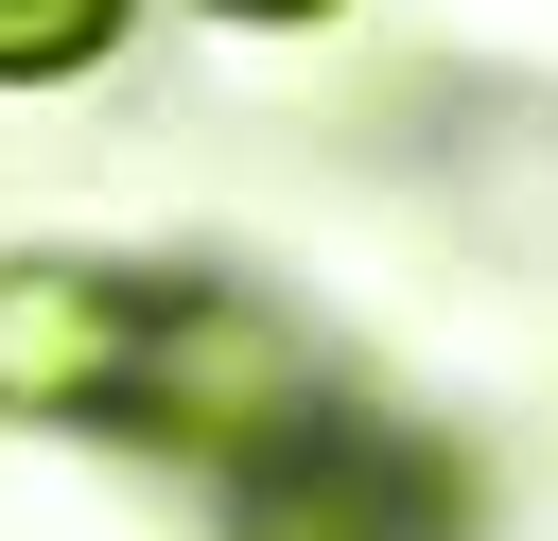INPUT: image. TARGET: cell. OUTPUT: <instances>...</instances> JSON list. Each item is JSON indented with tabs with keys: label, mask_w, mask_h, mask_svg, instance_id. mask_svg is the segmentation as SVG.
Masks as SVG:
<instances>
[{
	"label": "cell",
	"mask_w": 558,
	"mask_h": 541,
	"mask_svg": "<svg viewBox=\"0 0 558 541\" xmlns=\"http://www.w3.org/2000/svg\"><path fill=\"white\" fill-rule=\"evenodd\" d=\"M105 419H140V436H174V454H227V471H279V454L314 436L296 349H279L244 297H140V366H122Z\"/></svg>",
	"instance_id": "1"
},
{
	"label": "cell",
	"mask_w": 558,
	"mask_h": 541,
	"mask_svg": "<svg viewBox=\"0 0 558 541\" xmlns=\"http://www.w3.org/2000/svg\"><path fill=\"white\" fill-rule=\"evenodd\" d=\"M140 297H157V279L0 262V401H17V419H105L122 366H140Z\"/></svg>",
	"instance_id": "2"
},
{
	"label": "cell",
	"mask_w": 558,
	"mask_h": 541,
	"mask_svg": "<svg viewBox=\"0 0 558 541\" xmlns=\"http://www.w3.org/2000/svg\"><path fill=\"white\" fill-rule=\"evenodd\" d=\"M244 541H418V489L384 471V454H279L262 489H244Z\"/></svg>",
	"instance_id": "3"
},
{
	"label": "cell",
	"mask_w": 558,
	"mask_h": 541,
	"mask_svg": "<svg viewBox=\"0 0 558 541\" xmlns=\"http://www.w3.org/2000/svg\"><path fill=\"white\" fill-rule=\"evenodd\" d=\"M122 35V0H0V87H52Z\"/></svg>",
	"instance_id": "4"
},
{
	"label": "cell",
	"mask_w": 558,
	"mask_h": 541,
	"mask_svg": "<svg viewBox=\"0 0 558 541\" xmlns=\"http://www.w3.org/2000/svg\"><path fill=\"white\" fill-rule=\"evenodd\" d=\"M227 17H331V0H227Z\"/></svg>",
	"instance_id": "5"
}]
</instances>
